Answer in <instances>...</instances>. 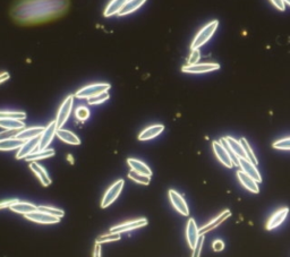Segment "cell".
Masks as SVG:
<instances>
[{
  "mask_svg": "<svg viewBox=\"0 0 290 257\" xmlns=\"http://www.w3.org/2000/svg\"><path fill=\"white\" fill-rule=\"evenodd\" d=\"M70 9V0H17L10 16L19 25L31 26L60 18Z\"/></svg>",
  "mask_w": 290,
  "mask_h": 257,
  "instance_id": "obj_1",
  "label": "cell"
},
{
  "mask_svg": "<svg viewBox=\"0 0 290 257\" xmlns=\"http://www.w3.org/2000/svg\"><path fill=\"white\" fill-rule=\"evenodd\" d=\"M218 25H219V20L217 19H214L212 22H210L209 24L205 25L204 28L195 35V38L191 44V50L199 49L203 44L207 43V42L212 38V35L214 34L215 31H217Z\"/></svg>",
  "mask_w": 290,
  "mask_h": 257,
  "instance_id": "obj_2",
  "label": "cell"
},
{
  "mask_svg": "<svg viewBox=\"0 0 290 257\" xmlns=\"http://www.w3.org/2000/svg\"><path fill=\"white\" fill-rule=\"evenodd\" d=\"M110 87H111V85L108 83L91 84V85L84 86L81 88V90H78L74 97H76L78 99H90L98 96L100 93L108 92L110 90Z\"/></svg>",
  "mask_w": 290,
  "mask_h": 257,
  "instance_id": "obj_3",
  "label": "cell"
},
{
  "mask_svg": "<svg viewBox=\"0 0 290 257\" xmlns=\"http://www.w3.org/2000/svg\"><path fill=\"white\" fill-rule=\"evenodd\" d=\"M124 183H125V181L123 179H118L117 181L113 183V185L108 188L107 192L104 193V195L102 197V201H101V207L102 208L110 206L116 201V199L118 198L121 191H123V188H124Z\"/></svg>",
  "mask_w": 290,
  "mask_h": 257,
  "instance_id": "obj_4",
  "label": "cell"
},
{
  "mask_svg": "<svg viewBox=\"0 0 290 257\" xmlns=\"http://www.w3.org/2000/svg\"><path fill=\"white\" fill-rule=\"evenodd\" d=\"M73 104H74V96H68L64 101H62L61 106L59 107V110H58L57 117L55 120L58 128H62V126L66 124L68 118H70L73 109Z\"/></svg>",
  "mask_w": 290,
  "mask_h": 257,
  "instance_id": "obj_5",
  "label": "cell"
},
{
  "mask_svg": "<svg viewBox=\"0 0 290 257\" xmlns=\"http://www.w3.org/2000/svg\"><path fill=\"white\" fill-rule=\"evenodd\" d=\"M25 219L30 220V221L40 223V224H55L59 222V218L51 216L46 212H42L40 209H36L34 212H31L29 214H25Z\"/></svg>",
  "mask_w": 290,
  "mask_h": 257,
  "instance_id": "obj_6",
  "label": "cell"
},
{
  "mask_svg": "<svg viewBox=\"0 0 290 257\" xmlns=\"http://www.w3.org/2000/svg\"><path fill=\"white\" fill-rule=\"evenodd\" d=\"M147 224V219L146 218H141V219H136V220H131V221H127L124 223H120L115 225L111 229H110V232H117V233H121V232H126V231H130V230L134 229H139L142 227H145Z\"/></svg>",
  "mask_w": 290,
  "mask_h": 257,
  "instance_id": "obj_7",
  "label": "cell"
},
{
  "mask_svg": "<svg viewBox=\"0 0 290 257\" xmlns=\"http://www.w3.org/2000/svg\"><path fill=\"white\" fill-rule=\"evenodd\" d=\"M57 129H58V127H57L56 122H51L48 126H47V127L43 130V133H42L41 136H40L38 150L42 151V150L48 149V146L50 145L52 139H54V137L56 136Z\"/></svg>",
  "mask_w": 290,
  "mask_h": 257,
  "instance_id": "obj_8",
  "label": "cell"
},
{
  "mask_svg": "<svg viewBox=\"0 0 290 257\" xmlns=\"http://www.w3.org/2000/svg\"><path fill=\"white\" fill-rule=\"evenodd\" d=\"M168 195H169V199L172 204V206L176 208V211L178 213H181L182 216L187 217L189 214V208L185 199L181 195V194L177 193L176 191L170 190L168 192Z\"/></svg>",
  "mask_w": 290,
  "mask_h": 257,
  "instance_id": "obj_9",
  "label": "cell"
},
{
  "mask_svg": "<svg viewBox=\"0 0 290 257\" xmlns=\"http://www.w3.org/2000/svg\"><path fill=\"white\" fill-rule=\"evenodd\" d=\"M220 68V65L217 62H204V64H195V65H186L182 68L184 73H189V74H201V73H209L212 71H217Z\"/></svg>",
  "mask_w": 290,
  "mask_h": 257,
  "instance_id": "obj_10",
  "label": "cell"
},
{
  "mask_svg": "<svg viewBox=\"0 0 290 257\" xmlns=\"http://www.w3.org/2000/svg\"><path fill=\"white\" fill-rule=\"evenodd\" d=\"M212 149L214 151V154L215 156H217L218 160L222 163L225 167L227 168H229V169H231V168H234L235 165H234V162L233 160H231L230 158V155L228 154V152L226 151V149L222 146V144L220 143V141H214L213 143H212Z\"/></svg>",
  "mask_w": 290,
  "mask_h": 257,
  "instance_id": "obj_11",
  "label": "cell"
},
{
  "mask_svg": "<svg viewBox=\"0 0 290 257\" xmlns=\"http://www.w3.org/2000/svg\"><path fill=\"white\" fill-rule=\"evenodd\" d=\"M39 142H40V137H35V138H32V139L25 141L24 144L20 146V148L17 151L16 159L17 160L25 159L26 156H29L30 154H32L34 151L38 150Z\"/></svg>",
  "mask_w": 290,
  "mask_h": 257,
  "instance_id": "obj_12",
  "label": "cell"
},
{
  "mask_svg": "<svg viewBox=\"0 0 290 257\" xmlns=\"http://www.w3.org/2000/svg\"><path fill=\"white\" fill-rule=\"evenodd\" d=\"M230 216H231V212L229 211V209H226V211H224L222 213H220L217 218L212 220V221H210L208 224H205L204 227H202L201 229H198L199 236L205 235V233H208L210 231H212L213 229L219 227L221 223L225 222L226 220L228 219Z\"/></svg>",
  "mask_w": 290,
  "mask_h": 257,
  "instance_id": "obj_13",
  "label": "cell"
},
{
  "mask_svg": "<svg viewBox=\"0 0 290 257\" xmlns=\"http://www.w3.org/2000/svg\"><path fill=\"white\" fill-rule=\"evenodd\" d=\"M239 168L241 171H244L246 175H249L250 177H252L256 182H262V177L258 172L257 168L254 163H252L250 160L247 159H239Z\"/></svg>",
  "mask_w": 290,
  "mask_h": 257,
  "instance_id": "obj_14",
  "label": "cell"
},
{
  "mask_svg": "<svg viewBox=\"0 0 290 257\" xmlns=\"http://www.w3.org/2000/svg\"><path fill=\"white\" fill-rule=\"evenodd\" d=\"M198 238H199V232H198L197 224L195 222L194 219H189L186 225V239L189 247L192 249L195 247V245H196Z\"/></svg>",
  "mask_w": 290,
  "mask_h": 257,
  "instance_id": "obj_15",
  "label": "cell"
},
{
  "mask_svg": "<svg viewBox=\"0 0 290 257\" xmlns=\"http://www.w3.org/2000/svg\"><path fill=\"white\" fill-rule=\"evenodd\" d=\"M288 213H289L288 207H282L280 209H278L276 213H273V216L269 219V221L266 222V230H273L278 228L279 225L286 220Z\"/></svg>",
  "mask_w": 290,
  "mask_h": 257,
  "instance_id": "obj_16",
  "label": "cell"
},
{
  "mask_svg": "<svg viewBox=\"0 0 290 257\" xmlns=\"http://www.w3.org/2000/svg\"><path fill=\"white\" fill-rule=\"evenodd\" d=\"M30 169L32 170L33 174L38 177V179L42 183V186L48 187L51 183V178L49 177L48 172L46 171L43 167H41L38 162H30Z\"/></svg>",
  "mask_w": 290,
  "mask_h": 257,
  "instance_id": "obj_17",
  "label": "cell"
},
{
  "mask_svg": "<svg viewBox=\"0 0 290 257\" xmlns=\"http://www.w3.org/2000/svg\"><path fill=\"white\" fill-rule=\"evenodd\" d=\"M237 178H238L239 182L244 186L247 191H250L251 193L257 194L260 192V187H258V182H256L252 177L249 175H246L244 171L238 170L237 171Z\"/></svg>",
  "mask_w": 290,
  "mask_h": 257,
  "instance_id": "obj_18",
  "label": "cell"
},
{
  "mask_svg": "<svg viewBox=\"0 0 290 257\" xmlns=\"http://www.w3.org/2000/svg\"><path fill=\"white\" fill-rule=\"evenodd\" d=\"M56 136L66 144H70V145H80L81 144L80 137L74 134L73 132H71V130H67L64 128H58L56 132Z\"/></svg>",
  "mask_w": 290,
  "mask_h": 257,
  "instance_id": "obj_19",
  "label": "cell"
},
{
  "mask_svg": "<svg viewBox=\"0 0 290 257\" xmlns=\"http://www.w3.org/2000/svg\"><path fill=\"white\" fill-rule=\"evenodd\" d=\"M163 130H165V126L159 124V125H152L150 127H146L145 129L142 130L139 135L140 141H149L159 136Z\"/></svg>",
  "mask_w": 290,
  "mask_h": 257,
  "instance_id": "obj_20",
  "label": "cell"
},
{
  "mask_svg": "<svg viewBox=\"0 0 290 257\" xmlns=\"http://www.w3.org/2000/svg\"><path fill=\"white\" fill-rule=\"evenodd\" d=\"M46 127H41V126H36V127H29L24 128L16 135V138L22 141H29L35 137H40L41 134L43 133Z\"/></svg>",
  "mask_w": 290,
  "mask_h": 257,
  "instance_id": "obj_21",
  "label": "cell"
},
{
  "mask_svg": "<svg viewBox=\"0 0 290 257\" xmlns=\"http://www.w3.org/2000/svg\"><path fill=\"white\" fill-rule=\"evenodd\" d=\"M127 2L128 0H111L104 9V17H111L114 15H118Z\"/></svg>",
  "mask_w": 290,
  "mask_h": 257,
  "instance_id": "obj_22",
  "label": "cell"
},
{
  "mask_svg": "<svg viewBox=\"0 0 290 257\" xmlns=\"http://www.w3.org/2000/svg\"><path fill=\"white\" fill-rule=\"evenodd\" d=\"M127 163L130 168V170L137 172V174L145 175V176H149V177L152 176V170L144 163V162H142V161L137 160V159H128Z\"/></svg>",
  "mask_w": 290,
  "mask_h": 257,
  "instance_id": "obj_23",
  "label": "cell"
},
{
  "mask_svg": "<svg viewBox=\"0 0 290 257\" xmlns=\"http://www.w3.org/2000/svg\"><path fill=\"white\" fill-rule=\"evenodd\" d=\"M10 209L14 211L15 213L23 214V216H25V214H29L31 212L36 211V209H38V206H35L32 203L18 201L16 204H14V205L10 207Z\"/></svg>",
  "mask_w": 290,
  "mask_h": 257,
  "instance_id": "obj_24",
  "label": "cell"
},
{
  "mask_svg": "<svg viewBox=\"0 0 290 257\" xmlns=\"http://www.w3.org/2000/svg\"><path fill=\"white\" fill-rule=\"evenodd\" d=\"M56 154L55 150L52 149H46V150H36L34 151L32 154H30L29 156H26L25 160L28 162H36L39 160H43V159H48L51 158V156H54Z\"/></svg>",
  "mask_w": 290,
  "mask_h": 257,
  "instance_id": "obj_25",
  "label": "cell"
},
{
  "mask_svg": "<svg viewBox=\"0 0 290 257\" xmlns=\"http://www.w3.org/2000/svg\"><path fill=\"white\" fill-rule=\"evenodd\" d=\"M0 127L7 130H22L25 128V124L18 119H0Z\"/></svg>",
  "mask_w": 290,
  "mask_h": 257,
  "instance_id": "obj_26",
  "label": "cell"
},
{
  "mask_svg": "<svg viewBox=\"0 0 290 257\" xmlns=\"http://www.w3.org/2000/svg\"><path fill=\"white\" fill-rule=\"evenodd\" d=\"M146 0H128L124 8L119 12V16H126V15L134 13L135 10L141 8L145 4Z\"/></svg>",
  "mask_w": 290,
  "mask_h": 257,
  "instance_id": "obj_27",
  "label": "cell"
},
{
  "mask_svg": "<svg viewBox=\"0 0 290 257\" xmlns=\"http://www.w3.org/2000/svg\"><path fill=\"white\" fill-rule=\"evenodd\" d=\"M225 138L227 141V143H228L229 148L233 150L234 153L237 156H238L239 159H247L246 154H245V151H244V149H242V145L240 144L239 141H236L235 138L230 137V136H227V137H225Z\"/></svg>",
  "mask_w": 290,
  "mask_h": 257,
  "instance_id": "obj_28",
  "label": "cell"
},
{
  "mask_svg": "<svg viewBox=\"0 0 290 257\" xmlns=\"http://www.w3.org/2000/svg\"><path fill=\"white\" fill-rule=\"evenodd\" d=\"M25 141L18 139L16 137L0 141V151H12V150H18L20 146L24 144Z\"/></svg>",
  "mask_w": 290,
  "mask_h": 257,
  "instance_id": "obj_29",
  "label": "cell"
},
{
  "mask_svg": "<svg viewBox=\"0 0 290 257\" xmlns=\"http://www.w3.org/2000/svg\"><path fill=\"white\" fill-rule=\"evenodd\" d=\"M239 142H240V144L242 145V149H244V151H245L247 160H250L252 163H254L255 166H257L258 165V160L256 159V156L254 154V152H253L251 145L249 144V142H247L245 138H241Z\"/></svg>",
  "mask_w": 290,
  "mask_h": 257,
  "instance_id": "obj_30",
  "label": "cell"
},
{
  "mask_svg": "<svg viewBox=\"0 0 290 257\" xmlns=\"http://www.w3.org/2000/svg\"><path fill=\"white\" fill-rule=\"evenodd\" d=\"M128 177L130 178L131 180H134L137 183H141V185H149L150 180H151V177L149 176H145V175H141V174H137V172L130 170Z\"/></svg>",
  "mask_w": 290,
  "mask_h": 257,
  "instance_id": "obj_31",
  "label": "cell"
},
{
  "mask_svg": "<svg viewBox=\"0 0 290 257\" xmlns=\"http://www.w3.org/2000/svg\"><path fill=\"white\" fill-rule=\"evenodd\" d=\"M26 118L25 112L20 111H0V119H18L24 120Z\"/></svg>",
  "mask_w": 290,
  "mask_h": 257,
  "instance_id": "obj_32",
  "label": "cell"
},
{
  "mask_svg": "<svg viewBox=\"0 0 290 257\" xmlns=\"http://www.w3.org/2000/svg\"><path fill=\"white\" fill-rule=\"evenodd\" d=\"M38 209H40V211H42V212H46V213H48V214H51V216L57 217V218H59V219H61L62 217L65 216V212L62 211V209L57 208V207L41 205V206H38Z\"/></svg>",
  "mask_w": 290,
  "mask_h": 257,
  "instance_id": "obj_33",
  "label": "cell"
},
{
  "mask_svg": "<svg viewBox=\"0 0 290 257\" xmlns=\"http://www.w3.org/2000/svg\"><path fill=\"white\" fill-rule=\"evenodd\" d=\"M120 239V233L117 232H108L105 235L100 236V237L97 238L96 243L98 244H103V243H110V241H117Z\"/></svg>",
  "mask_w": 290,
  "mask_h": 257,
  "instance_id": "obj_34",
  "label": "cell"
},
{
  "mask_svg": "<svg viewBox=\"0 0 290 257\" xmlns=\"http://www.w3.org/2000/svg\"><path fill=\"white\" fill-rule=\"evenodd\" d=\"M272 148L276 150H283V151H290V137L282 138L276 141L272 144Z\"/></svg>",
  "mask_w": 290,
  "mask_h": 257,
  "instance_id": "obj_35",
  "label": "cell"
},
{
  "mask_svg": "<svg viewBox=\"0 0 290 257\" xmlns=\"http://www.w3.org/2000/svg\"><path fill=\"white\" fill-rule=\"evenodd\" d=\"M108 99H109V93L103 92V93L98 94V96H96V97L87 99V102H88V104H91V106H94V104H100V103H102L104 101H107Z\"/></svg>",
  "mask_w": 290,
  "mask_h": 257,
  "instance_id": "obj_36",
  "label": "cell"
},
{
  "mask_svg": "<svg viewBox=\"0 0 290 257\" xmlns=\"http://www.w3.org/2000/svg\"><path fill=\"white\" fill-rule=\"evenodd\" d=\"M203 244H204V235H201V236H199L196 245H195V247L193 248L192 257H201V251H202V248H203Z\"/></svg>",
  "mask_w": 290,
  "mask_h": 257,
  "instance_id": "obj_37",
  "label": "cell"
},
{
  "mask_svg": "<svg viewBox=\"0 0 290 257\" xmlns=\"http://www.w3.org/2000/svg\"><path fill=\"white\" fill-rule=\"evenodd\" d=\"M76 118L78 120H81V122H85V120L88 118L90 116V111L86 107H80L76 109Z\"/></svg>",
  "mask_w": 290,
  "mask_h": 257,
  "instance_id": "obj_38",
  "label": "cell"
},
{
  "mask_svg": "<svg viewBox=\"0 0 290 257\" xmlns=\"http://www.w3.org/2000/svg\"><path fill=\"white\" fill-rule=\"evenodd\" d=\"M199 59H201V52H199V49L191 50V55H189L188 58V65L198 64Z\"/></svg>",
  "mask_w": 290,
  "mask_h": 257,
  "instance_id": "obj_39",
  "label": "cell"
},
{
  "mask_svg": "<svg viewBox=\"0 0 290 257\" xmlns=\"http://www.w3.org/2000/svg\"><path fill=\"white\" fill-rule=\"evenodd\" d=\"M19 132H20V130H7V129H5L4 132H0V141H5V139H9V138L16 137V135Z\"/></svg>",
  "mask_w": 290,
  "mask_h": 257,
  "instance_id": "obj_40",
  "label": "cell"
},
{
  "mask_svg": "<svg viewBox=\"0 0 290 257\" xmlns=\"http://www.w3.org/2000/svg\"><path fill=\"white\" fill-rule=\"evenodd\" d=\"M18 202L17 198H14V199H7V201H4V202H0V209L3 208H7V207H12L14 204H16Z\"/></svg>",
  "mask_w": 290,
  "mask_h": 257,
  "instance_id": "obj_41",
  "label": "cell"
},
{
  "mask_svg": "<svg viewBox=\"0 0 290 257\" xmlns=\"http://www.w3.org/2000/svg\"><path fill=\"white\" fill-rule=\"evenodd\" d=\"M270 2L274 7L281 10V12H284V9H286V4H284L283 0H270Z\"/></svg>",
  "mask_w": 290,
  "mask_h": 257,
  "instance_id": "obj_42",
  "label": "cell"
},
{
  "mask_svg": "<svg viewBox=\"0 0 290 257\" xmlns=\"http://www.w3.org/2000/svg\"><path fill=\"white\" fill-rule=\"evenodd\" d=\"M212 247L214 251H221L225 249V243L222 240H215L212 245Z\"/></svg>",
  "mask_w": 290,
  "mask_h": 257,
  "instance_id": "obj_43",
  "label": "cell"
},
{
  "mask_svg": "<svg viewBox=\"0 0 290 257\" xmlns=\"http://www.w3.org/2000/svg\"><path fill=\"white\" fill-rule=\"evenodd\" d=\"M93 257H101V244L96 243V245H94Z\"/></svg>",
  "mask_w": 290,
  "mask_h": 257,
  "instance_id": "obj_44",
  "label": "cell"
},
{
  "mask_svg": "<svg viewBox=\"0 0 290 257\" xmlns=\"http://www.w3.org/2000/svg\"><path fill=\"white\" fill-rule=\"evenodd\" d=\"M9 78V74L7 72H4V73H0V84L6 82Z\"/></svg>",
  "mask_w": 290,
  "mask_h": 257,
  "instance_id": "obj_45",
  "label": "cell"
},
{
  "mask_svg": "<svg viewBox=\"0 0 290 257\" xmlns=\"http://www.w3.org/2000/svg\"><path fill=\"white\" fill-rule=\"evenodd\" d=\"M283 2H284V4H287L290 6V0H283Z\"/></svg>",
  "mask_w": 290,
  "mask_h": 257,
  "instance_id": "obj_46",
  "label": "cell"
}]
</instances>
